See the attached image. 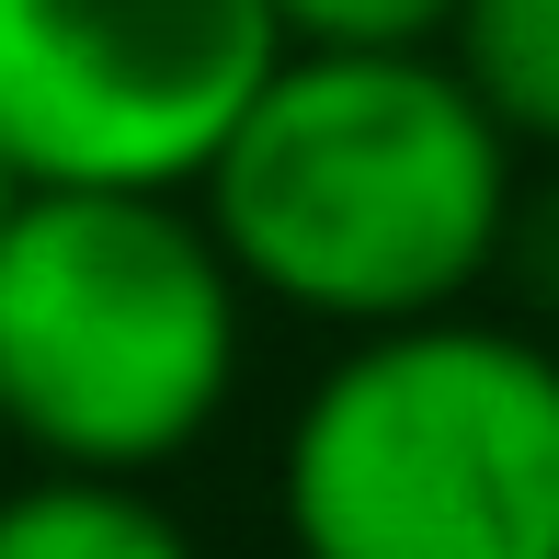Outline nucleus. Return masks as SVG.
Masks as SVG:
<instances>
[{
    "label": "nucleus",
    "mask_w": 559,
    "mask_h": 559,
    "mask_svg": "<svg viewBox=\"0 0 559 559\" xmlns=\"http://www.w3.org/2000/svg\"><path fill=\"white\" fill-rule=\"evenodd\" d=\"M445 58L525 160H559V0H456Z\"/></svg>",
    "instance_id": "6"
},
{
    "label": "nucleus",
    "mask_w": 559,
    "mask_h": 559,
    "mask_svg": "<svg viewBox=\"0 0 559 559\" xmlns=\"http://www.w3.org/2000/svg\"><path fill=\"white\" fill-rule=\"evenodd\" d=\"M12 206H23V183H12V160H0V228H12Z\"/></svg>",
    "instance_id": "9"
},
{
    "label": "nucleus",
    "mask_w": 559,
    "mask_h": 559,
    "mask_svg": "<svg viewBox=\"0 0 559 559\" xmlns=\"http://www.w3.org/2000/svg\"><path fill=\"white\" fill-rule=\"evenodd\" d=\"M251 286L194 194H23L0 228V445L160 491L251 389Z\"/></svg>",
    "instance_id": "2"
},
{
    "label": "nucleus",
    "mask_w": 559,
    "mask_h": 559,
    "mask_svg": "<svg viewBox=\"0 0 559 559\" xmlns=\"http://www.w3.org/2000/svg\"><path fill=\"white\" fill-rule=\"evenodd\" d=\"M286 559H559V343L502 309L332 343L274 423Z\"/></svg>",
    "instance_id": "3"
},
{
    "label": "nucleus",
    "mask_w": 559,
    "mask_h": 559,
    "mask_svg": "<svg viewBox=\"0 0 559 559\" xmlns=\"http://www.w3.org/2000/svg\"><path fill=\"white\" fill-rule=\"evenodd\" d=\"M0 559H206L183 514L138 479H0Z\"/></svg>",
    "instance_id": "5"
},
{
    "label": "nucleus",
    "mask_w": 559,
    "mask_h": 559,
    "mask_svg": "<svg viewBox=\"0 0 559 559\" xmlns=\"http://www.w3.org/2000/svg\"><path fill=\"white\" fill-rule=\"evenodd\" d=\"M502 286L525 297V332H548L559 343V160L525 171V206H514V251H502Z\"/></svg>",
    "instance_id": "8"
},
{
    "label": "nucleus",
    "mask_w": 559,
    "mask_h": 559,
    "mask_svg": "<svg viewBox=\"0 0 559 559\" xmlns=\"http://www.w3.org/2000/svg\"><path fill=\"white\" fill-rule=\"evenodd\" d=\"M286 58L274 0H0V160L23 194H206Z\"/></svg>",
    "instance_id": "4"
},
{
    "label": "nucleus",
    "mask_w": 559,
    "mask_h": 559,
    "mask_svg": "<svg viewBox=\"0 0 559 559\" xmlns=\"http://www.w3.org/2000/svg\"><path fill=\"white\" fill-rule=\"evenodd\" d=\"M525 148L491 126L445 46H297L217 148L194 217L251 309L377 343L479 309L514 251Z\"/></svg>",
    "instance_id": "1"
},
{
    "label": "nucleus",
    "mask_w": 559,
    "mask_h": 559,
    "mask_svg": "<svg viewBox=\"0 0 559 559\" xmlns=\"http://www.w3.org/2000/svg\"><path fill=\"white\" fill-rule=\"evenodd\" d=\"M286 46H445L456 0H274Z\"/></svg>",
    "instance_id": "7"
}]
</instances>
